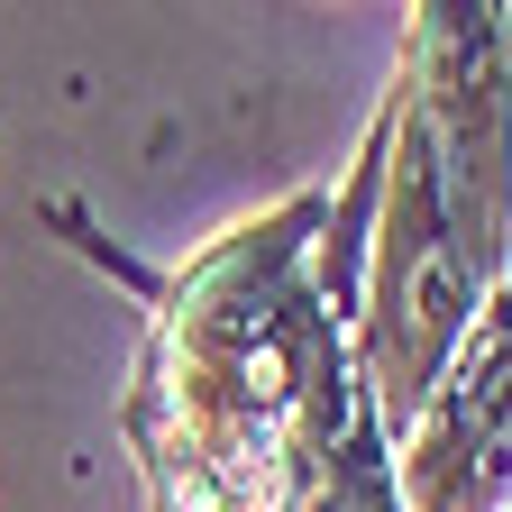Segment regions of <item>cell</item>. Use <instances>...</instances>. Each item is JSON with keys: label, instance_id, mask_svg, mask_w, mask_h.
Returning <instances> with one entry per match:
<instances>
[{"label": "cell", "instance_id": "obj_1", "mask_svg": "<svg viewBox=\"0 0 512 512\" xmlns=\"http://www.w3.org/2000/svg\"><path fill=\"white\" fill-rule=\"evenodd\" d=\"M46 220L147 302L119 403L147 512H403L394 430L357 375V311L311 266L330 229L320 183L229 220L165 275L92 238L83 202Z\"/></svg>", "mask_w": 512, "mask_h": 512}, {"label": "cell", "instance_id": "obj_2", "mask_svg": "<svg viewBox=\"0 0 512 512\" xmlns=\"http://www.w3.org/2000/svg\"><path fill=\"white\" fill-rule=\"evenodd\" d=\"M366 202L357 375L384 430H412L467 348L485 302L512 284V10L421 0L394 92L348 165Z\"/></svg>", "mask_w": 512, "mask_h": 512}, {"label": "cell", "instance_id": "obj_3", "mask_svg": "<svg viewBox=\"0 0 512 512\" xmlns=\"http://www.w3.org/2000/svg\"><path fill=\"white\" fill-rule=\"evenodd\" d=\"M403 512H503L512 503V284L485 302L439 394L394 439Z\"/></svg>", "mask_w": 512, "mask_h": 512}, {"label": "cell", "instance_id": "obj_4", "mask_svg": "<svg viewBox=\"0 0 512 512\" xmlns=\"http://www.w3.org/2000/svg\"><path fill=\"white\" fill-rule=\"evenodd\" d=\"M503 512H512V503H503Z\"/></svg>", "mask_w": 512, "mask_h": 512}]
</instances>
